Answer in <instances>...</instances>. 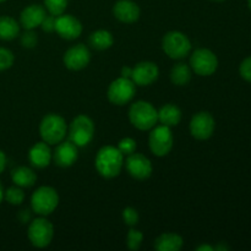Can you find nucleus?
<instances>
[{"label": "nucleus", "instance_id": "f257e3e1", "mask_svg": "<svg viewBox=\"0 0 251 251\" xmlns=\"http://www.w3.org/2000/svg\"><path fill=\"white\" fill-rule=\"evenodd\" d=\"M95 167L103 178H117L124 167V154L118 150V147L108 145L98 151L95 159Z\"/></svg>", "mask_w": 251, "mask_h": 251}, {"label": "nucleus", "instance_id": "f03ea898", "mask_svg": "<svg viewBox=\"0 0 251 251\" xmlns=\"http://www.w3.org/2000/svg\"><path fill=\"white\" fill-rule=\"evenodd\" d=\"M129 120L134 127L141 131H147L158 123V110L150 102L137 100L130 105Z\"/></svg>", "mask_w": 251, "mask_h": 251}, {"label": "nucleus", "instance_id": "7ed1b4c3", "mask_svg": "<svg viewBox=\"0 0 251 251\" xmlns=\"http://www.w3.org/2000/svg\"><path fill=\"white\" fill-rule=\"evenodd\" d=\"M39 134L42 140L50 146L58 145L65 139L68 134V125L61 115L50 113L42 119L39 124Z\"/></svg>", "mask_w": 251, "mask_h": 251}, {"label": "nucleus", "instance_id": "20e7f679", "mask_svg": "<svg viewBox=\"0 0 251 251\" xmlns=\"http://www.w3.org/2000/svg\"><path fill=\"white\" fill-rule=\"evenodd\" d=\"M59 205V194L51 186H39L31 196V207L39 216L51 215Z\"/></svg>", "mask_w": 251, "mask_h": 251}, {"label": "nucleus", "instance_id": "39448f33", "mask_svg": "<svg viewBox=\"0 0 251 251\" xmlns=\"http://www.w3.org/2000/svg\"><path fill=\"white\" fill-rule=\"evenodd\" d=\"M95 123L90 117L80 114L74 118L69 126V140L77 147H85L90 144L95 136Z\"/></svg>", "mask_w": 251, "mask_h": 251}, {"label": "nucleus", "instance_id": "423d86ee", "mask_svg": "<svg viewBox=\"0 0 251 251\" xmlns=\"http://www.w3.org/2000/svg\"><path fill=\"white\" fill-rule=\"evenodd\" d=\"M162 49L171 59L180 60L190 54L191 42L183 32L171 31L162 39Z\"/></svg>", "mask_w": 251, "mask_h": 251}, {"label": "nucleus", "instance_id": "0eeeda50", "mask_svg": "<svg viewBox=\"0 0 251 251\" xmlns=\"http://www.w3.org/2000/svg\"><path fill=\"white\" fill-rule=\"evenodd\" d=\"M27 237L34 248L43 249L50 245L54 237V226L46 217H39L31 221L27 230Z\"/></svg>", "mask_w": 251, "mask_h": 251}, {"label": "nucleus", "instance_id": "6e6552de", "mask_svg": "<svg viewBox=\"0 0 251 251\" xmlns=\"http://www.w3.org/2000/svg\"><path fill=\"white\" fill-rule=\"evenodd\" d=\"M149 146L154 156H167L174 146V137L171 127L162 124L152 127L149 136Z\"/></svg>", "mask_w": 251, "mask_h": 251}, {"label": "nucleus", "instance_id": "1a4fd4ad", "mask_svg": "<svg viewBox=\"0 0 251 251\" xmlns=\"http://www.w3.org/2000/svg\"><path fill=\"white\" fill-rule=\"evenodd\" d=\"M136 93V85L131 78L120 76L115 78L108 87L107 97L114 105H125L134 98Z\"/></svg>", "mask_w": 251, "mask_h": 251}, {"label": "nucleus", "instance_id": "9d476101", "mask_svg": "<svg viewBox=\"0 0 251 251\" xmlns=\"http://www.w3.org/2000/svg\"><path fill=\"white\" fill-rule=\"evenodd\" d=\"M190 68L196 75L211 76L218 68V59L212 50L199 48L190 56Z\"/></svg>", "mask_w": 251, "mask_h": 251}, {"label": "nucleus", "instance_id": "9b49d317", "mask_svg": "<svg viewBox=\"0 0 251 251\" xmlns=\"http://www.w3.org/2000/svg\"><path fill=\"white\" fill-rule=\"evenodd\" d=\"M190 134L196 140H207L213 135L216 122L212 114L208 112H199L190 120Z\"/></svg>", "mask_w": 251, "mask_h": 251}, {"label": "nucleus", "instance_id": "f8f14e48", "mask_svg": "<svg viewBox=\"0 0 251 251\" xmlns=\"http://www.w3.org/2000/svg\"><path fill=\"white\" fill-rule=\"evenodd\" d=\"M124 164L127 173L136 180H146L152 176V172H153L151 161L146 156L136 153V152L129 154Z\"/></svg>", "mask_w": 251, "mask_h": 251}, {"label": "nucleus", "instance_id": "ddd939ff", "mask_svg": "<svg viewBox=\"0 0 251 251\" xmlns=\"http://www.w3.org/2000/svg\"><path fill=\"white\" fill-rule=\"evenodd\" d=\"M91 60V51L85 44L78 43L65 51L63 56L64 65L73 71H80L87 68Z\"/></svg>", "mask_w": 251, "mask_h": 251}, {"label": "nucleus", "instance_id": "4468645a", "mask_svg": "<svg viewBox=\"0 0 251 251\" xmlns=\"http://www.w3.org/2000/svg\"><path fill=\"white\" fill-rule=\"evenodd\" d=\"M78 158V147L70 140L61 141L51 152V161L60 168H69L74 166Z\"/></svg>", "mask_w": 251, "mask_h": 251}, {"label": "nucleus", "instance_id": "2eb2a0df", "mask_svg": "<svg viewBox=\"0 0 251 251\" xmlns=\"http://www.w3.org/2000/svg\"><path fill=\"white\" fill-rule=\"evenodd\" d=\"M55 32L66 41H74L82 33V24L73 15L63 14L56 16Z\"/></svg>", "mask_w": 251, "mask_h": 251}, {"label": "nucleus", "instance_id": "dca6fc26", "mask_svg": "<svg viewBox=\"0 0 251 251\" xmlns=\"http://www.w3.org/2000/svg\"><path fill=\"white\" fill-rule=\"evenodd\" d=\"M159 76V69L156 63L141 61L132 68L131 80L136 86H150L156 82Z\"/></svg>", "mask_w": 251, "mask_h": 251}, {"label": "nucleus", "instance_id": "f3484780", "mask_svg": "<svg viewBox=\"0 0 251 251\" xmlns=\"http://www.w3.org/2000/svg\"><path fill=\"white\" fill-rule=\"evenodd\" d=\"M140 7L132 0H118L113 6V15L123 24H134L140 19Z\"/></svg>", "mask_w": 251, "mask_h": 251}, {"label": "nucleus", "instance_id": "a211bd4d", "mask_svg": "<svg viewBox=\"0 0 251 251\" xmlns=\"http://www.w3.org/2000/svg\"><path fill=\"white\" fill-rule=\"evenodd\" d=\"M47 16L46 7L38 4L26 6L20 14V25L25 29H34L41 27L42 21Z\"/></svg>", "mask_w": 251, "mask_h": 251}, {"label": "nucleus", "instance_id": "6ab92c4d", "mask_svg": "<svg viewBox=\"0 0 251 251\" xmlns=\"http://www.w3.org/2000/svg\"><path fill=\"white\" fill-rule=\"evenodd\" d=\"M28 161L34 168H47L51 162V150L49 145L44 141L36 142L28 151Z\"/></svg>", "mask_w": 251, "mask_h": 251}, {"label": "nucleus", "instance_id": "aec40b11", "mask_svg": "<svg viewBox=\"0 0 251 251\" xmlns=\"http://www.w3.org/2000/svg\"><path fill=\"white\" fill-rule=\"evenodd\" d=\"M11 180L20 188H32L37 181V174L32 168L26 166L16 167L11 171Z\"/></svg>", "mask_w": 251, "mask_h": 251}, {"label": "nucleus", "instance_id": "412c9836", "mask_svg": "<svg viewBox=\"0 0 251 251\" xmlns=\"http://www.w3.org/2000/svg\"><path fill=\"white\" fill-rule=\"evenodd\" d=\"M183 245L184 239L176 233H163L154 240L157 251H179Z\"/></svg>", "mask_w": 251, "mask_h": 251}, {"label": "nucleus", "instance_id": "4be33fe9", "mask_svg": "<svg viewBox=\"0 0 251 251\" xmlns=\"http://www.w3.org/2000/svg\"><path fill=\"white\" fill-rule=\"evenodd\" d=\"M181 120V110L178 105L168 103L158 110V122L168 127L176 126Z\"/></svg>", "mask_w": 251, "mask_h": 251}, {"label": "nucleus", "instance_id": "5701e85b", "mask_svg": "<svg viewBox=\"0 0 251 251\" xmlns=\"http://www.w3.org/2000/svg\"><path fill=\"white\" fill-rule=\"evenodd\" d=\"M88 44L96 50H107L114 44V37L107 29H97L90 34Z\"/></svg>", "mask_w": 251, "mask_h": 251}, {"label": "nucleus", "instance_id": "b1692460", "mask_svg": "<svg viewBox=\"0 0 251 251\" xmlns=\"http://www.w3.org/2000/svg\"><path fill=\"white\" fill-rule=\"evenodd\" d=\"M21 25L11 16L2 15L0 16V39L1 41H12L20 34Z\"/></svg>", "mask_w": 251, "mask_h": 251}, {"label": "nucleus", "instance_id": "393cba45", "mask_svg": "<svg viewBox=\"0 0 251 251\" xmlns=\"http://www.w3.org/2000/svg\"><path fill=\"white\" fill-rule=\"evenodd\" d=\"M193 70L185 63H178L171 70V81L176 86H185L190 82Z\"/></svg>", "mask_w": 251, "mask_h": 251}, {"label": "nucleus", "instance_id": "a878e982", "mask_svg": "<svg viewBox=\"0 0 251 251\" xmlns=\"http://www.w3.org/2000/svg\"><path fill=\"white\" fill-rule=\"evenodd\" d=\"M4 199L10 205L19 206L25 201V193L20 186H10L4 191Z\"/></svg>", "mask_w": 251, "mask_h": 251}, {"label": "nucleus", "instance_id": "bb28decb", "mask_svg": "<svg viewBox=\"0 0 251 251\" xmlns=\"http://www.w3.org/2000/svg\"><path fill=\"white\" fill-rule=\"evenodd\" d=\"M69 0H44V7L47 11L54 16H59L65 12Z\"/></svg>", "mask_w": 251, "mask_h": 251}, {"label": "nucleus", "instance_id": "cd10ccee", "mask_svg": "<svg viewBox=\"0 0 251 251\" xmlns=\"http://www.w3.org/2000/svg\"><path fill=\"white\" fill-rule=\"evenodd\" d=\"M142 240H144V234H142L140 230L136 229H130L127 232L126 235V244L127 248L132 251H136L140 249L142 244Z\"/></svg>", "mask_w": 251, "mask_h": 251}, {"label": "nucleus", "instance_id": "c85d7f7f", "mask_svg": "<svg viewBox=\"0 0 251 251\" xmlns=\"http://www.w3.org/2000/svg\"><path fill=\"white\" fill-rule=\"evenodd\" d=\"M15 56L10 49L0 47V73L5 70H9L14 65Z\"/></svg>", "mask_w": 251, "mask_h": 251}, {"label": "nucleus", "instance_id": "c756f323", "mask_svg": "<svg viewBox=\"0 0 251 251\" xmlns=\"http://www.w3.org/2000/svg\"><path fill=\"white\" fill-rule=\"evenodd\" d=\"M37 43H38V36L33 29H26L21 34V44L24 48L32 49L37 46Z\"/></svg>", "mask_w": 251, "mask_h": 251}, {"label": "nucleus", "instance_id": "7c9ffc66", "mask_svg": "<svg viewBox=\"0 0 251 251\" xmlns=\"http://www.w3.org/2000/svg\"><path fill=\"white\" fill-rule=\"evenodd\" d=\"M117 147L125 157V156H129V154L134 153V152L136 151L137 145H136V141H135L134 139H131V137H125V139L120 140Z\"/></svg>", "mask_w": 251, "mask_h": 251}, {"label": "nucleus", "instance_id": "2f4dec72", "mask_svg": "<svg viewBox=\"0 0 251 251\" xmlns=\"http://www.w3.org/2000/svg\"><path fill=\"white\" fill-rule=\"evenodd\" d=\"M123 221H124V223L126 226H129V227H135V226L139 223V212H137L135 208L132 207H125L124 210H123Z\"/></svg>", "mask_w": 251, "mask_h": 251}, {"label": "nucleus", "instance_id": "473e14b6", "mask_svg": "<svg viewBox=\"0 0 251 251\" xmlns=\"http://www.w3.org/2000/svg\"><path fill=\"white\" fill-rule=\"evenodd\" d=\"M239 74L245 81L251 82V56H248L242 61L239 66Z\"/></svg>", "mask_w": 251, "mask_h": 251}, {"label": "nucleus", "instance_id": "72a5a7b5", "mask_svg": "<svg viewBox=\"0 0 251 251\" xmlns=\"http://www.w3.org/2000/svg\"><path fill=\"white\" fill-rule=\"evenodd\" d=\"M55 22L56 16H54V15H47L41 24L42 29H43L44 32H48V33L54 32L55 31Z\"/></svg>", "mask_w": 251, "mask_h": 251}, {"label": "nucleus", "instance_id": "f704fd0d", "mask_svg": "<svg viewBox=\"0 0 251 251\" xmlns=\"http://www.w3.org/2000/svg\"><path fill=\"white\" fill-rule=\"evenodd\" d=\"M17 217H19L20 222L21 223H29V221H31V211L29 210H22L20 211L19 215H17Z\"/></svg>", "mask_w": 251, "mask_h": 251}, {"label": "nucleus", "instance_id": "c9c22d12", "mask_svg": "<svg viewBox=\"0 0 251 251\" xmlns=\"http://www.w3.org/2000/svg\"><path fill=\"white\" fill-rule=\"evenodd\" d=\"M6 163H7V158H6V154L4 153V151L0 150V174L5 171L6 168Z\"/></svg>", "mask_w": 251, "mask_h": 251}, {"label": "nucleus", "instance_id": "e433bc0d", "mask_svg": "<svg viewBox=\"0 0 251 251\" xmlns=\"http://www.w3.org/2000/svg\"><path fill=\"white\" fill-rule=\"evenodd\" d=\"M131 74H132V68H129V66H124L120 71V75L123 77H126V78H131Z\"/></svg>", "mask_w": 251, "mask_h": 251}, {"label": "nucleus", "instance_id": "4c0bfd02", "mask_svg": "<svg viewBox=\"0 0 251 251\" xmlns=\"http://www.w3.org/2000/svg\"><path fill=\"white\" fill-rule=\"evenodd\" d=\"M196 251H215V248L211 247V245H200Z\"/></svg>", "mask_w": 251, "mask_h": 251}, {"label": "nucleus", "instance_id": "58836bf2", "mask_svg": "<svg viewBox=\"0 0 251 251\" xmlns=\"http://www.w3.org/2000/svg\"><path fill=\"white\" fill-rule=\"evenodd\" d=\"M4 188H2L1 183H0V205H1L2 200H4Z\"/></svg>", "mask_w": 251, "mask_h": 251}, {"label": "nucleus", "instance_id": "ea45409f", "mask_svg": "<svg viewBox=\"0 0 251 251\" xmlns=\"http://www.w3.org/2000/svg\"><path fill=\"white\" fill-rule=\"evenodd\" d=\"M248 5H249V9L251 10V0H248Z\"/></svg>", "mask_w": 251, "mask_h": 251}, {"label": "nucleus", "instance_id": "a19ab883", "mask_svg": "<svg viewBox=\"0 0 251 251\" xmlns=\"http://www.w3.org/2000/svg\"><path fill=\"white\" fill-rule=\"evenodd\" d=\"M212 1H218V2H220V1H225V0H212Z\"/></svg>", "mask_w": 251, "mask_h": 251}, {"label": "nucleus", "instance_id": "79ce46f5", "mask_svg": "<svg viewBox=\"0 0 251 251\" xmlns=\"http://www.w3.org/2000/svg\"><path fill=\"white\" fill-rule=\"evenodd\" d=\"M4 1H6V0H0V2H4Z\"/></svg>", "mask_w": 251, "mask_h": 251}]
</instances>
